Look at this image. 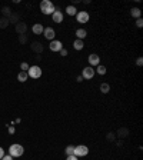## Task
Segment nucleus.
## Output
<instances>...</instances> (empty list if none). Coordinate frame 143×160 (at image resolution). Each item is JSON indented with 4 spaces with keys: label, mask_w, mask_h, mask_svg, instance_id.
Instances as JSON below:
<instances>
[{
    "label": "nucleus",
    "mask_w": 143,
    "mask_h": 160,
    "mask_svg": "<svg viewBox=\"0 0 143 160\" xmlns=\"http://www.w3.org/2000/svg\"><path fill=\"white\" fill-rule=\"evenodd\" d=\"M32 50H34V52H37V53H40L43 50V47H42V44L40 43H32Z\"/></svg>",
    "instance_id": "19"
},
{
    "label": "nucleus",
    "mask_w": 143,
    "mask_h": 160,
    "mask_svg": "<svg viewBox=\"0 0 143 160\" xmlns=\"http://www.w3.org/2000/svg\"><path fill=\"white\" fill-rule=\"evenodd\" d=\"M100 92H102V93H109L110 92V85L109 83H102V85H100Z\"/></svg>",
    "instance_id": "18"
},
{
    "label": "nucleus",
    "mask_w": 143,
    "mask_h": 160,
    "mask_svg": "<svg viewBox=\"0 0 143 160\" xmlns=\"http://www.w3.org/2000/svg\"><path fill=\"white\" fill-rule=\"evenodd\" d=\"M95 71L97 73V75H100V76H103V75H106V67L103 66V64H99V66H96V69H95Z\"/></svg>",
    "instance_id": "16"
},
{
    "label": "nucleus",
    "mask_w": 143,
    "mask_h": 160,
    "mask_svg": "<svg viewBox=\"0 0 143 160\" xmlns=\"http://www.w3.org/2000/svg\"><path fill=\"white\" fill-rule=\"evenodd\" d=\"M3 156H5V149H3V147H0V159H2Z\"/></svg>",
    "instance_id": "29"
},
{
    "label": "nucleus",
    "mask_w": 143,
    "mask_h": 160,
    "mask_svg": "<svg viewBox=\"0 0 143 160\" xmlns=\"http://www.w3.org/2000/svg\"><path fill=\"white\" fill-rule=\"evenodd\" d=\"M29 67H30V66H29L27 63H26V61H23V63L20 64V71H27Z\"/></svg>",
    "instance_id": "22"
},
{
    "label": "nucleus",
    "mask_w": 143,
    "mask_h": 160,
    "mask_svg": "<svg viewBox=\"0 0 143 160\" xmlns=\"http://www.w3.org/2000/svg\"><path fill=\"white\" fill-rule=\"evenodd\" d=\"M136 26H138V27H142V26H143V20H142V19H138V20H136Z\"/></svg>",
    "instance_id": "26"
},
{
    "label": "nucleus",
    "mask_w": 143,
    "mask_h": 160,
    "mask_svg": "<svg viewBox=\"0 0 143 160\" xmlns=\"http://www.w3.org/2000/svg\"><path fill=\"white\" fill-rule=\"evenodd\" d=\"M87 60H89V66H90V67H96V66H99V64H100V57L97 56L96 53L89 54Z\"/></svg>",
    "instance_id": "7"
},
{
    "label": "nucleus",
    "mask_w": 143,
    "mask_h": 160,
    "mask_svg": "<svg viewBox=\"0 0 143 160\" xmlns=\"http://www.w3.org/2000/svg\"><path fill=\"white\" fill-rule=\"evenodd\" d=\"M86 36H87V32H86L85 29H77V30H76V39L83 40Z\"/></svg>",
    "instance_id": "12"
},
{
    "label": "nucleus",
    "mask_w": 143,
    "mask_h": 160,
    "mask_svg": "<svg viewBox=\"0 0 143 160\" xmlns=\"http://www.w3.org/2000/svg\"><path fill=\"white\" fill-rule=\"evenodd\" d=\"M24 153V147L22 146V144H17V143H14V144H12V146L9 147V155L12 156V157H20V156H23Z\"/></svg>",
    "instance_id": "2"
},
{
    "label": "nucleus",
    "mask_w": 143,
    "mask_h": 160,
    "mask_svg": "<svg viewBox=\"0 0 143 160\" xmlns=\"http://www.w3.org/2000/svg\"><path fill=\"white\" fill-rule=\"evenodd\" d=\"M27 79H29L27 71H20L19 75H17V80H19L20 83H24V82H26Z\"/></svg>",
    "instance_id": "14"
},
{
    "label": "nucleus",
    "mask_w": 143,
    "mask_h": 160,
    "mask_svg": "<svg viewBox=\"0 0 143 160\" xmlns=\"http://www.w3.org/2000/svg\"><path fill=\"white\" fill-rule=\"evenodd\" d=\"M66 13L69 14V16H76V14H77V9L73 5H70V6H67V7H66Z\"/></svg>",
    "instance_id": "15"
},
{
    "label": "nucleus",
    "mask_w": 143,
    "mask_h": 160,
    "mask_svg": "<svg viewBox=\"0 0 143 160\" xmlns=\"http://www.w3.org/2000/svg\"><path fill=\"white\" fill-rule=\"evenodd\" d=\"M7 130H9V133H10V134H14V132H16V129H14V126H13V124H10V126L7 127Z\"/></svg>",
    "instance_id": "23"
},
{
    "label": "nucleus",
    "mask_w": 143,
    "mask_h": 160,
    "mask_svg": "<svg viewBox=\"0 0 143 160\" xmlns=\"http://www.w3.org/2000/svg\"><path fill=\"white\" fill-rule=\"evenodd\" d=\"M65 153H66V156H72V155H75V146H72V144L66 146V149H65Z\"/></svg>",
    "instance_id": "20"
},
{
    "label": "nucleus",
    "mask_w": 143,
    "mask_h": 160,
    "mask_svg": "<svg viewBox=\"0 0 143 160\" xmlns=\"http://www.w3.org/2000/svg\"><path fill=\"white\" fill-rule=\"evenodd\" d=\"M16 30H17V32H19L20 34H23V33H24V30H26V26H24L23 23H22V24H17V27H16Z\"/></svg>",
    "instance_id": "21"
},
{
    "label": "nucleus",
    "mask_w": 143,
    "mask_h": 160,
    "mask_svg": "<svg viewBox=\"0 0 143 160\" xmlns=\"http://www.w3.org/2000/svg\"><path fill=\"white\" fill-rule=\"evenodd\" d=\"M43 30H44V29H43V24H40V23H36L33 27H32V32H33L34 34H43Z\"/></svg>",
    "instance_id": "11"
},
{
    "label": "nucleus",
    "mask_w": 143,
    "mask_h": 160,
    "mask_svg": "<svg viewBox=\"0 0 143 160\" xmlns=\"http://www.w3.org/2000/svg\"><path fill=\"white\" fill-rule=\"evenodd\" d=\"M66 160H79V157H76L75 155H72V156H66Z\"/></svg>",
    "instance_id": "24"
},
{
    "label": "nucleus",
    "mask_w": 143,
    "mask_h": 160,
    "mask_svg": "<svg viewBox=\"0 0 143 160\" xmlns=\"http://www.w3.org/2000/svg\"><path fill=\"white\" fill-rule=\"evenodd\" d=\"M43 34H44V37L47 39V40H54V37H56V32H54V29L53 27H46L44 30H43Z\"/></svg>",
    "instance_id": "9"
},
{
    "label": "nucleus",
    "mask_w": 143,
    "mask_h": 160,
    "mask_svg": "<svg viewBox=\"0 0 143 160\" xmlns=\"http://www.w3.org/2000/svg\"><path fill=\"white\" fill-rule=\"evenodd\" d=\"M95 75H96L95 69H93V67H90V66L85 67V69H83V71H82V77H83V80L93 79V76H95Z\"/></svg>",
    "instance_id": "6"
},
{
    "label": "nucleus",
    "mask_w": 143,
    "mask_h": 160,
    "mask_svg": "<svg viewBox=\"0 0 143 160\" xmlns=\"http://www.w3.org/2000/svg\"><path fill=\"white\" fill-rule=\"evenodd\" d=\"M136 64H138V66H142V64H143V59H142V57H139V59H138Z\"/></svg>",
    "instance_id": "28"
},
{
    "label": "nucleus",
    "mask_w": 143,
    "mask_h": 160,
    "mask_svg": "<svg viewBox=\"0 0 143 160\" xmlns=\"http://www.w3.org/2000/svg\"><path fill=\"white\" fill-rule=\"evenodd\" d=\"M40 10H42L43 14H53L56 7H54V5H53L50 0H43L42 3H40Z\"/></svg>",
    "instance_id": "1"
},
{
    "label": "nucleus",
    "mask_w": 143,
    "mask_h": 160,
    "mask_svg": "<svg viewBox=\"0 0 143 160\" xmlns=\"http://www.w3.org/2000/svg\"><path fill=\"white\" fill-rule=\"evenodd\" d=\"M42 69L39 66H30L27 70V75L29 77H32V79H40L42 77Z\"/></svg>",
    "instance_id": "3"
},
{
    "label": "nucleus",
    "mask_w": 143,
    "mask_h": 160,
    "mask_svg": "<svg viewBox=\"0 0 143 160\" xmlns=\"http://www.w3.org/2000/svg\"><path fill=\"white\" fill-rule=\"evenodd\" d=\"M63 17H65V16H63V13H62V12H60V10H59V9L56 7V10H54V13L52 14L53 23H62V22H63Z\"/></svg>",
    "instance_id": "10"
},
{
    "label": "nucleus",
    "mask_w": 143,
    "mask_h": 160,
    "mask_svg": "<svg viewBox=\"0 0 143 160\" xmlns=\"http://www.w3.org/2000/svg\"><path fill=\"white\" fill-rule=\"evenodd\" d=\"M130 14H132V17L140 19V14H142V12H140V9H138V7H133V9L130 10Z\"/></svg>",
    "instance_id": "17"
},
{
    "label": "nucleus",
    "mask_w": 143,
    "mask_h": 160,
    "mask_svg": "<svg viewBox=\"0 0 143 160\" xmlns=\"http://www.w3.org/2000/svg\"><path fill=\"white\" fill-rule=\"evenodd\" d=\"M87 155H89V147L87 146H85V144L75 146V156L76 157H85Z\"/></svg>",
    "instance_id": "4"
},
{
    "label": "nucleus",
    "mask_w": 143,
    "mask_h": 160,
    "mask_svg": "<svg viewBox=\"0 0 143 160\" xmlns=\"http://www.w3.org/2000/svg\"><path fill=\"white\" fill-rule=\"evenodd\" d=\"M77 82H79V83H80V82H83V77H82V76H77Z\"/></svg>",
    "instance_id": "30"
},
{
    "label": "nucleus",
    "mask_w": 143,
    "mask_h": 160,
    "mask_svg": "<svg viewBox=\"0 0 143 160\" xmlns=\"http://www.w3.org/2000/svg\"><path fill=\"white\" fill-rule=\"evenodd\" d=\"M49 49H50L52 52H60V50L63 49V43L60 42V40H56V39H54V40H52V42H50V44H49Z\"/></svg>",
    "instance_id": "8"
},
{
    "label": "nucleus",
    "mask_w": 143,
    "mask_h": 160,
    "mask_svg": "<svg viewBox=\"0 0 143 160\" xmlns=\"http://www.w3.org/2000/svg\"><path fill=\"white\" fill-rule=\"evenodd\" d=\"M89 19H90V16H89V13H87V12H85V10H82V12H77V14H76L77 23L86 24V23H89Z\"/></svg>",
    "instance_id": "5"
},
{
    "label": "nucleus",
    "mask_w": 143,
    "mask_h": 160,
    "mask_svg": "<svg viewBox=\"0 0 143 160\" xmlns=\"http://www.w3.org/2000/svg\"><path fill=\"white\" fill-rule=\"evenodd\" d=\"M85 47V43H83V40H79V39H76L75 42H73V49L75 50H82Z\"/></svg>",
    "instance_id": "13"
},
{
    "label": "nucleus",
    "mask_w": 143,
    "mask_h": 160,
    "mask_svg": "<svg viewBox=\"0 0 143 160\" xmlns=\"http://www.w3.org/2000/svg\"><path fill=\"white\" fill-rule=\"evenodd\" d=\"M59 53H60L62 56H67V50H66V49H65V47H63V49H62V50H60V52H59Z\"/></svg>",
    "instance_id": "27"
},
{
    "label": "nucleus",
    "mask_w": 143,
    "mask_h": 160,
    "mask_svg": "<svg viewBox=\"0 0 143 160\" xmlns=\"http://www.w3.org/2000/svg\"><path fill=\"white\" fill-rule=\"evenodd\" d=\"M0 160H13V157H12L10 155H5V156H3V157H2Z\"/></svg>",
    "instance_id": "25"
}]
</instances>
